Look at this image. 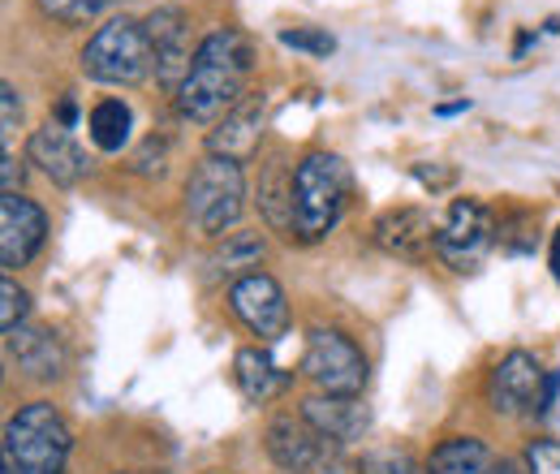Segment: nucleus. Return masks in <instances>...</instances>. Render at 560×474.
Here are the masks:
<instances>
[{
    "instance_id": "nucleus-3",
    "label": "nucleus",
    "mask_w": 560,
    "mask_h": 474,
    "mask_svg": "<svg viewBox=\"0 0 560 474\" xmlns=\"http://www.w3.org/2000/svg\"><path fill=\"white\" fill-rule=\"evenodd\" d=\"M70 449L73 436L61 409L31 402L4 427V474H61Z\"/></svg>"
},
{
    "instance_id": "nucleus-28",
    "label": "nucleus",
    "mask_w": 560,
    "mask_h": 474,
    "mask_svg": "<svg viewBox=\"0 0 560 474\" xmlns=\"http://www.w3.org/2000/svg\"><path fill=\"white\" fill-rule=\"evenodd\" d=\"M526 466L530 474H560V440H530Z\"/></svg>"
},
{
    "instance_id": "nucleus-8",
    "label": "nucleus",
    "mask_w": 560,
    "mask_h": 474,
    "mask_svg": "<svg viewBox=\"0 0 560 474\" xmlns=\"http://www.w3.org/2000/svg\"><path fill=\"white\" fill-rule=\"evenodd\" d=\"M268 458L284 474H337L341 444L315 431L306 418H272L268 423Z\"/></svg>"
},
{
    "instance_id": "nucleus-31",
    "label": "nucleus",
    "mask_w": 560,
    "mask_h": 474,
    "mask_svg": "<svg viewBox=\"0 0 560 474\" xmlns=\"http://www.w3.org/2000/svg\"><path fill=\"white\" fill-rule=\"evenodd\" d=\"M415 177H419L422 186H431V190H444L453 182V173H440V169H427V164H415Z\"/></svg>"
},
{
    "instance_id": "nucleus-21",
    "label": "nucleus",
    "mask_w": 560,
    "mask_h": 474,
    "mask_svg": "<svg viewBox=\"0 0 560 474\" xmlns=\"http://www.w3.org/2000/svg\"><path fill=\"white\" fill-rule=\"evenodd\" d=\"M259 207H264L272 229H289L293 233V177H284L280 160L268 164V182L259 186Z\"/></svg>"
},
{
    "instance_id": "nucleus-25",
    "label": "nucleus",
    "mask_w": 560,
    "mask_h": 474,
    "mask_svg": "<svg viewBox=\"0 0 560 474\" xmlns=\"http://www.w3.org/2000/svg\"><path fill=\"white\" fill-rule=\"evenodd\" d=\"M108 4H117V0H39V9L61 26H82V22L100 18Z\"/></svg>"
},
{
    "instance_id": "nucleus-20",
    "label": "nucleus",
    "mask_w": 560,
    "mask_h": 474,
    "mask_svg": "<svg viewBox=\"0 0 560 474\" xmlns=\"http://www.w3.org/2000/svg\"><path fill=\"white\" fill-rule=\"evenodd\" d=\"M130 126H135V117H130V108H126L121 100H100V104L91 108V122H86L91 142H95L100 151H108V155L130 142Z\"/></svg>"
},
{
    "instance_id": "nucleus-14",
    "label": "nucleus",
    "mask_w": 560,
    "mask_h": 474,
    "mask_svg": "<svg viewBox=\"0 0 560 474\" xmlns=\"http://www.w3.org/2000/svg\"><path fill=\"white\" fill-rule=\"evenodd\" d=\"M259 135H264V95H246L208 130V155L246 164L259 151Z\"/></svg>"
},
{
    "instance_id": "nucleus-13",
    "label": "nucleus",
    "mask_w": 560,
    "mask_h": 474,
    "mask_svg": "<svg viewBox=\"0 0 560 474\" xmlns=\"http://www.w3.org/2000/svg\"><path fill=\"white\" fill-rule=\"evenodd\" d=\"M44 238H48L44 207L22 199V195H4L0 199V264L4 268H26L39 255Z\"/></svg>"
},
{
    "instance_id": "nucleus-24",
    "label": "nucleus",
    "mask_w": 560,
    "mask_h": 474,
    "mask_svg": "<svg viewBox=\"0 0 560 474\" xmlns=\"http://www.w3.org/2000/svg\"><path fill=\"white\" fill-rule=\"evenodd\" d=\"M495 242L509 251V255H530L535 251V216L526 211H513L495 224Z\"/></svg>"
},
{
    "instance_id": "nucleus-7",
    "label": "nucleus",
    "mask_w": 560,
    "mask_h": 474,
    "mask_svg": "<svg viewBox=\"0 0 560 474\" xmlns=\"http://www.w3.org/2000/svg\"><path fill=\"white\" fill-rule=\"evenodd\" d=\"M495 246V216L479 199H457L435 229V255L453 271H475Z\"/></svg>"
},
{
    "instance_id": "nucleus-6",
    "label": "nucleus",
    "mask_w": 560,
    "mask_h": 474,
    "mask_svg": "<svg viewBox=\"0 0 560 474\" xmlns=\"http://www.w3.org/2000/svg\"><path fill=\"white\" fill-rule=\"evenodd\" d=\"M302 371L328 397H358L366 389V358L337 328H311L306 354H302Z\"/></svg>"
},
{
    "instance_id": "nucleus-35",
    "label": "nucleus",
    "mask_w": 560,
    "mask_h": 474,
    "mask_svg": "<svg viewBox=\"0 0 560 474\" xmlns=\"http://www.w3.org/2000/svg\"><path fill=\"white\" fill-rule=\"evenodd\" d=\"M552 271H557V280H560V229L552 233Z\"/></svg>"
},
{
    "instance_id": "nucleus-2",
    "label": "nucleus",
    "mask_w": 560,
    "mask_h": 474,
    "mask_svg": "<svg viewBox=\"0 0 560 474\" xmlns=\"http://www.w3.org/2000/svg\"><path fill=\"white\" fill-rule=\"evenodd\" d=\"M350 199V169L332 151H306L293 169V233L319 242L337 229Z\"/></svg>"
},
{
    "instance_id": "nucleus-5",
    "label": "nucleus",
    "mask_w": 560,
    "mask_h": 474,
    "mask_svg": "<svg viewBox=\"0 0 560 474\" xmlns=\"http://www.w3.org/2000/svg\"><path fill=\"white\" fill-rule=\"evenodd\" d=\"M151 69H155L151 44H147L142 22L135 18L104 22L82 48V73L95 82H108V86H139Z\"/></svg>"
},
{
    "instance_id": "nucleus-32",
    "label": "nucleus",
    "mask_w": 560,
    "mask_h": 474,
    "mask_svg": "<svg viewBox=\"0 0 560 474\" xmlns=\"http://www.w3.org/2000/svg\"><path fill=\"white\" fill-rule=\"evenodd\" d=\"M557 389H560V371H548V380H544V393H539V406L535 414H548L552 402H557Z\"/></svg>"
},
{
    "instance_id": "nucleus-27",
    "label": "nucleus",
    "mask_w": 560,
    "mask_h": 474,
    "mask_svg": "<svg viewBox=\"0 0 560 474\" xmlns=\"http://www.w3.org/2000/svg\"><path fill=\"white\" fill-rule=\"evenodd\" d=\"M26 307H31L26 289H18V285H13V276H4V280H0V328H4V337L22 328Z\"/></svg>"
},
{
    "instance_id": "nucleus-10",
    "label": "nucleus",
    "mask_w": 560,
    "mask_h": 474,
    "mask_svg": "<svg viewBox=\"0 0 560 474\" xmlns=\"http://www.w3.org/2000/svg\"><path fill=\"white\" fill-rule=\"evenodd\" d=\"M229 307L233 315L255 333L259 340H277L289 324V302H284V289L268 271H246L229 285Z\"/></svg>"
},
{
    "instance_id": "nucleus-1",
    "label": "nucleus",
    "mask_w": 560,
    "mask_h": 474,
    "mask_svg": "<svg viewBox=\"0 0 560 474\" xmlns=\"http://www.w3.org/2000/svg\"><path fill=\"white\" fill-rule=\"evenodd\" d=\"M250 66H255V48L242 31H211L195 48V66L177 91L182 117L199 126H215L233 104L246 100L242 91H246Z\"/></svg>"
},
{
    "instance_id": "nucleus-22",
    "label": "nucleus",
    "mask_w": 560,
    "mask_h": 474,
    "mask_svg": "<svg viewBox=\"0 0 560 474\" xmlns=\"http://www.w3.org/2000/svg\"><path fill=\"white\" fill-rule=\"evenodd\" d=\"M259 259H264V238H255V233H224V246L211 255V268H259Z\"/></svg>"
},
{
    "instance_id": "nucleus-4",
    "label": "nucleus",
    "mask_w": 560,
    "mask_h": 474,
    "mask_svg": "<svg viewBox=\"0 0 560 474\" xmlns=\"http://www.w3.org/2000/svg\"><path fill=\"white\" fill-rule=\"evenodd\" d=\"M242 199H246L242 164L224 155H203L186 182V224L199 238H224V229L242 220Z\"/></svg>"
},
{
    "instance_id": "nucleus-19",
    "label": "nucleus",
    "mask_w": 560,
    "mask_h": 474,
    "mask_svg": "<svg viewBox=\"0 0 560 474\" xmlns=\"http://www.w3.org/2000/svg\"><path fill=\"white\" fill-rule=\"evenodd\" d=\"M427 474H517V466L509 458H495L475 436H453L431 453Z\"/></svg>"
},
{
    "instance_id": "nucleus-30",
    "label": "nucleus",
    "mask_w": 560,
    "mask_h": 474,
    "mask_svg": "<svg viewBox=\"0 0 560 474\" xmlns=\"http://www.w3.org/2000/svg\"><path fill=\"white\" fill-rule=\"evenodd\" d=\"M22 177H26L22 160H18V155H4V164H0V182H4V195H18Z\"/></svg>"
},
{
    "instance_id": "nucleus-17",
    "label": "nucleus",
    "mask_w": 560,
    "mask_h": 474,
    "mask_svg": "<svg viewBox=\"0 0 560 474\" xmlns=\"http://www.w3.org/2000/svg\"><path fill=\"white\" fill-rule=\"evenodd\" d=\"M9 354H13L18 371H26L31 380H44V384L61 380L66 362H70L66 345L52 328H18V333H9Z\"/></svg>"
},
{
    "instance_id": "nucleus-23",
    "label": "nucleus",
    "mask_w": 560,
    "mask_h": 474,
    "mask_svg": "<svg viewBox=\"0 0 560 474\" xmlns=\"http://www.w3.org/2000/svg\"><path fill=\"white\" fill-rule=\"evenodd\" d=\"M358 474H419V462L410 449H366L358 458Z\"/></svg>"
},
{
    "instance_id": "nucleus-18",
    "label": "nucleus",
    "mask_w": 560,
    "mask_h": 474,
    "mask_svg": "<svg viewBox=\"0 0 560 474\" xmlns=\"http://www.w3.org/2000/svg\"><path fill=\"white\" fill-rule=\"evenodd\" d=\"M233 380H237L242 397H246V402H255V406L277 402L280 393L293 384V375L280 367L268 349H259V345L237 349V358H233Z\"/></svg>"
},
{
    "instance_id": "nucleus-9",
    "label": "nucleus",
    "mask_w": 560,
    "mask_h": 474,
    "mask_svg": "<svg viewBox=\"0 0 560 474\" xmlns=\"http://www.w3.org/2000/svg\"><path fill=\"white\" fill-rule=\"evenodd\" d=\"M147 44H151V61H155V82L164 91H182L186 73L195 66V53H190V26L182 18V9H151L147 22Z\"/></svg>"
},
{
    "instance_id": "nucleus-16",
    "label": "nucleus",
    "mask_w": 560,
    "mask_h": 474,
    "mask_svg": "<svg viewBox=\"0 0 560 474\" xmlns=\"http://www.w3.org/2000/svg\"><path fill=\"white\" fill-rule=\"evenodd\" d=\"M302 418H306L315 431H324L328 440H337V444L362 440L366 427H371V409L362 406V397H328V393L306 397V402H302Z\"/></svg>"
},
{
    "instance_id": "nucleus-33",
    "label": "nucleus",
    "mask_w": 560,
    "mask_h": 474,
    "mask_svg": "<svg viewBox=\"0 0 560 474\" xmlns=\"http://www.w3.org/2000/svg\"><path fill=\"white\" fill-rule=\"evenodd\" d=\"M57 126H66L70 130L73 122H78V108H73V100H61V108H57V117H52Z\"/></svg>"
},
{
    "instance_id": "nucleus-11",
    "label": "nucleus",
    "mask_w": 560,
    "mask_h": 474,
    "mask_svg": "<svg viewBox=\"0 0 560 474\" xmlns=\"http://www.w3.org/2000/svg\"><path fill=\"white\" fill-rule=\"evenodd\" d=\"M544 380L548 371L535 362V354L526 349H513L504 354L488 375V406L495 414H535L539 406V393H544Z\"/></svg>"
},
{
    "instance_id": "nucleus-12",
    "label": "nucleus",
    "mask_w": 560,
    "mask_h": 474,
    "mask_svg": "<svg viewBox=\"0 0 560 474\" xmlns=\"http://www.w3.org/2000/svg\"><path fill=\"white\" fill-rule=\"evenodd\" d=\"M435 220L431 211L422 207H388L375 224H371V238L384 255L393 259H406V264H422L431 251H435Z\"/></svg>"
},
{
    "instance_id": "nucleus-29",
    "label": "nucleus",
    "mask_w": 560,
    "mask_h": 474,
    "mask_svg": "<svg viewBox=\"0 0 560 474\" xmlns=\"http://www.w3.org/2000/svg\"><path fill=\"white\" fill-rule=\"evenodd\" d=\"M0 122H4V155H13V130H18V122H22V104H18L13 82L0 86Z\"/></svg>"
},
{
    "instance_id": "nucleus-34",
    "label": "nucleus",
    "mask_w": 560,
    "mask_h": 474,
    "mask_svg": "<svg viewBox=\"0 0 560 474\" xmlns=\"http://www.w3.org/2000/svg\"><path fill=\"white\" fill-rule=\"evenodd\" d=\"M470 108V100H462V104H444V108H435L440 117H453V113H466Z\"/></svg>"
},
{
    "instance_id": "nucleus-15",
    "label": "nucleus",
    "mask_w": 560,
    "mask_h": 474,
    "mask_svg": "<svg viewBox=\"0 0 560 474\" xmlns=\"http://www.w3.org/2000/svg\"><path fill=\"white\" fill-rule=\"evenodd\" d=\"M26 155H31V164H39V173H44L48 182H57V186H78V182L86 177V155H82V147H78L70 130L57 126V122H48V126H39V130L31 135Z\"/></svg>"
},
{
    "instance_id": "nucleus-26",
    "label": "nucleus",
    "mask_w": 560,
    "mask_h": 474,
    "mask_svg": "<svg viewBox=\"0 0 560 474\" xmlns=\"http://www.w3.org/2000/svg\"><path fill=\"white\" fill-rule=\"evenodd\" d=\"M280 44L293 48V53H311V57H328L337 48V39L328 31H319V26H284Z\"/></svg>"
}]
</instances>
